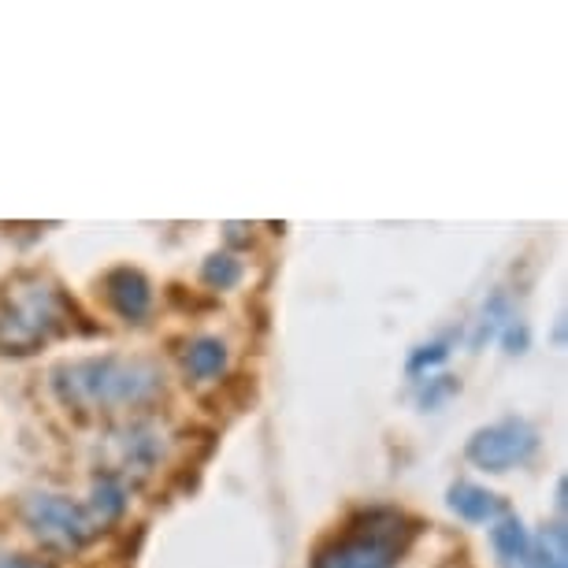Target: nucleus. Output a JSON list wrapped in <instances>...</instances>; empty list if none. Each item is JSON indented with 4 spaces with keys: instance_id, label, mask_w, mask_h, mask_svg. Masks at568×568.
<instances>
[{
    "instance_id": "nucleus-1",
    "label": "nucleus",
    "mask_w": 568,
    "mask_h": 568,
    "mask_svg": "<svg viewBox=\"0 0 568 568\" xmlns=\"http://www.w3.org/2000/svg\"><path fill=\"white\" fill-rule=\"evenodd\" d=\"M164 390V372L149 357H85L52 368V394L74 413L138 409Z\"/></svg>"
},
{
    "instance_id": "nucleus-2",
    "label": "nucleus",
    "mask_w": 568,
    "mask_h": 568,
    "mask_svg": "<svg viewBox=\"0 0 568 568\" xmlns=\"http://www.w3.org/2000/svg\"><path fill=\"white\" fill-rule=\"evenodd\" d=\"M416 520L398 509H364L313 554V568H398Z\"/></svg>"
},
{
    "instance_id": "nucleus-3",
    "label": "nucleus",
    "mask_w": 568,
    "mask_h": 568,
    "mask_svg": "<svg viewBox=\"0 0 568 568\" xmlns=\"http://www.w3.org/2000/svg\"><path fill=\"white\" fill-rule=\"evenodd\" d=\"M74 320V308L63 302L45 278H23L8 286L0 302V353H34L49 338L63 335Z\"/></svg>"
},
{
    "instance_id": "nucleus-4",
    "label": "nucleus",
    "mask_w": 568,
    "mask_h": 568,
    "mask_svg": "<svg viewBox=\"0 0 568 568\" xmlns=\"http://www.w3.org/2000/svg\"><path fill=\"white\" fill-rule=\"evenodd\" d=\"M23 520L41 542L57 546V550H82L85 542L104 531L90 501L82 506V501H71L63 495H30L23 501Z\"/></svg>"
},
{
    "instance_id": "nucleus-5",
    "label": "nucleus",
    "mask_w": 568,
    "mask_h": 568,
    "mask_svg": "<svg viewBox=\"0 0 568 568\" xmlns=\"http://www.w3.org/2000/svg\"><path fill=\"white\" fill-rule=\"evenodd\" d=\"M535 446H539V432L528 424V420H517V416H509V420H498L490 427H479L476 435L468 438V460L476 468L484 471H509L524 465Z\"/></svg>"
},
{
    "instance_id": "nucleus-6",
    "label": "nucleus",
    "mask_w": 568,
    "mask_h": 568,
    "mask_svg": "<svg viewBox=\"0 0 568 568\" xmlns=\"http://www.w3.org/2000/svg\"><path fill=\"white\" fill-rule=\"evenodd\" d=\"M104 302L126 324H138L153 305V286L138 267H115V272L104 275Z\"/></svg>"
},
{
    "instance_id": "nucleus-7",
    "label": "nucleus",
    "mask_w": 568,
    "mask_h": 568,
    "mask_svg": "<svg viewBox=\"0 0 568 568\" xmlns=\"http://www.w3.org/2000/svg\"><path fill=\"white\" fill-rule=\"evenodd\" d=\"M227 361H231L227 342H220L212 335H197L182 346V364H186V372L201 383L220 379V375L227 372Z\"/></svg>"
},
{
    "instance_id": "nucleus-8",
    "label": "nucleus",
    "mask_w": 568,
    "mask_h": 568,
    "mask_svg": "<svg viewBox=\"0 0 568 568\" xmlns=\"http://www.w3.org/2000/svg\"><path fill=\"white\" fill-rule=\"evenodd\" d=\"M449 509L457 513L460 520H468V524H487V520H495L501 506H498V498L490 495L487 487H476V484H454L449 487Z\"/></svg>"
},
{
    "instance_id": "nucleus-9",
    "label": "nucleus",
    "mask_w": 568,
    "mask_h": 568,
    "mask_svg": "<svg viewBox=\"0 0 568 568\" xmlns=\"http://www.w3.org/2000/svg\"><path fill=\"white\" fill-rule=\"evenodd\" d=\"M517 568H565V531L561 524L550 531H542L539 539H531V550L524 554Z\"/></svg>"
},
{
    "instance_id": "nucleus-10",
    "label": "nucleus",
    "mask_w": 568,
    "mask_h": 568,
    "mask_svg": "<svg viewBox=\"0 0 568 568\" xmlns=\"http://www.w3.org/2000/svg\"><path fill=\"white\" fill-rule=\"evenodd\" d=\"M201 275H205V283L212 291H231L242 278V261H234L231 253H212L205 267H201Z\"/></svg>"
},
{
    "instance_id": "nucleus-11",
    "label": "nucleus",
    "mask_w": 568,
    "mask_h": 568,
    "mask_svg": "<svg viewBox=\"0 0 568 568\" xmlns=\"http://www.w3.org/2000/svg\"><path fill=\"white\" fill-rule=\"evenodd\" d=\"M446 357H449V342H432V346H420V349L413 353L409 372L420 375L424 368H435V364H443Z\"/></svg>"
},
{
    "instance_id": "nucleus-12",
    "label": "nucleus",
    "mask_w": 568,
    "mask_h": 568,
    "mask_svg": "<svg viewBox=\"0 0 568 568\" xmlns=\"http://www.w3.org/2000/svg\"><path fill=\"white\" fill-rule=\"evenodd\" d=\"M0 568H49V565H41V561H34V557H23V554L0 550Z\"/></svg>"
}]
</instances>
